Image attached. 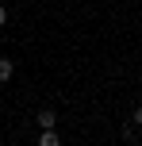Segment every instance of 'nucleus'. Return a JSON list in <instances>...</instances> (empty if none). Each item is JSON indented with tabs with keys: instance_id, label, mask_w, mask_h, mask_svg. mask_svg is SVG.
<instances>
[{
	"instance_id": "obj_1",
	"label": "nucleus",
	"mask_w": 142,
	"mask_h": 146,
	"mask_svg": "<svg viewBox=\"0 0 142 146\" xmlns=\"http://www.w3.org/2000/svg\"><path fill=\"white\" fill-rule=\"evenodd\" d=\"M54 119H58V115H54V108H42V111H38V127H42V131H50Z\"/></svg>"
},
{
	"instance_id": "obj_2",
	"label": "nucleus",
	"mask_w": 142,
	"mask_h": 146,
	"mask_svg": "<svg viewBox=\"0 0 142 146\" xmlns=\"http://www.w3.org/2000/svg\"><path fill=\"white\" fill-rule=\"evenodd\" d=\"M38 146H61V139L54 135V127H50V131H42V135H38Z\"/></svg>"
},
{
	"instance_id": "obj_3",
	"label": "nucleus",
	"mask_w": 142,
	"mask_h": 146,
	"mask_svg": "<svg viewBox=\"0 0 142 146\" xmlns=\"http://www.w3.org/2000/svg\"><path fill=\"white\" fill-rule=\"evenodd\" d=\"M12 73H15V66L8 58H0V81H12Z\"/></svg>"
},
{
	"instance_id": "obj_4",
	"label": "nucleus",
	"mask_w": 142,
	"mask_h": 146,
	"mask_svg": "<svg viewBox=\"0 0 142 146\" xmlns=\"http://www.w3.org/2000/svg\"><path fill=\"white\" fill-rule=\"evenodd\" d=\"M4 23H8V8L0 4V27H4Z\"/></svg>"
},
{
	"instance_id": "obj_5",
	"label": "nucleus",
	"mask_w": 142,
	"mask_h": 146,
	"mask_svg": "<svg viewBox=\"0 0 142 146\" xmlns=\"http://www.w3.org/2000/svg\"><path fill=\"white\" fill-rule=\"evenodd\" d=\"M135 123H138V127H142V104H138V111H135Z\"/></svg>"
}]
</instances>
